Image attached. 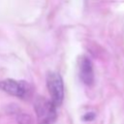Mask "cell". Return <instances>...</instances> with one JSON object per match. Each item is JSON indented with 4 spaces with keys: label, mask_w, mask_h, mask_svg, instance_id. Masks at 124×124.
<instances>
[{
    "label": "cell",
    "mask_w": 124,
    "mask_h": 124,
    "mask_svg": "<svg viewBox=\"0 0 124 124\" xmlns=\"http://www.w3.org/2000/svg\"><path fill=\"white\" fill-rule=\"evenodd\" d=\"M96 114L93 112V111H90V112H86L83 116H82V119L84 121H92L94 118H95Z\"/></svg>",
    "instance_id": "8992f818"
},
{
    "label": "cell",
    "mask_w": 124,
    "mask_h": 124,
    "mask_svg": "<svg viewBox=\"0 0 124 124\" xmlns=\"http://www.w3.org/2000/svg\"><path fill=\"white\" fill-rule=\"evenodd\" d=\"M17 122L19 124H33L32 117L30 115L24 114V113H21L17 116Z\"/></svg>",
    "instance_id": "5b68a950"
},
{
    "label": "cell",
    "mask_w": 124,
    "mask_h": 124,
    "mask_svg": "<svg viewBox=\"0 0 124 124\" xmlns=\"http://www.w3.org/2000/svg\"><path fill=\"white\" fill-rule=\"evenodd\" d=\"M79 65V77L83 83L91 85L94 81V73L91 61L86 56H81L78 62Z\"/></svg>",
    "instance_id": "277c9868"
},
{
    "label": "cell",
    "mask_w": 124,
    "mask_h": 124,
    "mask_svg": "<svg viewBox=\"0 0 124 124\" xmlns=\"http://www.w3.org/2000/svg\"><path fill=\"white\" fill-rule=\"evenodd\" d=\"M46 86L51 97V103L58 107L62 104L64 98V84L59 74L51 72L46 76Z\"/></svg>",
    "instance_id": "7a4b0ae2"
},
{
    "label": "cell",
    "mask_w": 124,
    "mask_h": 124,
    "mask_svg": "<svg viewBox=\"0 0 124 124\" xmlns=\"http://www.w3.org/2000/svg\"><path fill=\"white\" fill-rule=\"evenodd\" d=\"M39 124H51L56 119V107L51 101L39 97L34 104Z\"/></svg>",
    "instance_id": "6da1fadb"
},
{
    "label": "cell",
    "mask_w": 124,
    "mask_h": 124,
    "mask_svg": "<svg viewBox=\"0 0 124 124\" xmlns=\"http://www.w3.org/2000/svg\"><path fill=\"white\" fill-rule=\"evenodd\" d=\"M0 89L7 92L10 95L16 96L18 98H24L28 95L30 88L24 81H18L15 79H4L0 81Z\"/></svg>",
    "instance_id": "3957f363"
}]
</instances>
